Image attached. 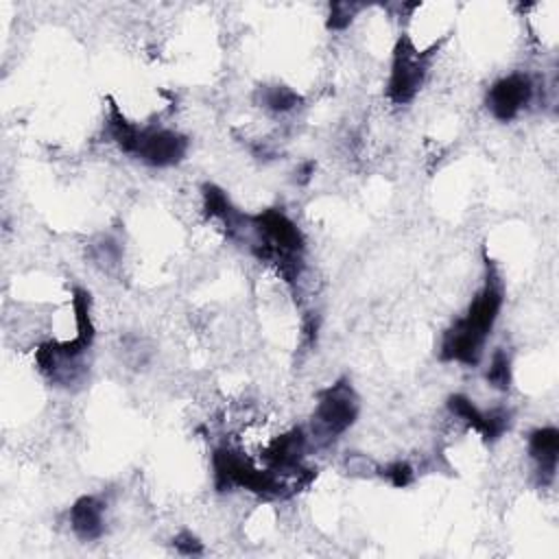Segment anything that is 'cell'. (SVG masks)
<instances>
[{
	"mask_svg": "<svg viewBox=\"0 0 559 559\" xmlns=\"http://www.w3.org/2000/svg\"><path fill=\"white\" fill-rule=\"evenodd\" d=\"M502 282L493 264L487 262V280L483 288L476 293L472 304L467 306L465 314L459 317L441 338L439 356L441 360L461 362V365H476L483 356L485 341L491 334L500 308H502Z\"/></svg>",
	"mask_w": 559,
	"mask_h": 559,
	"instance_id": "1",
	"label": "cell"
},
{
	"mask_svg": "<svg viewBox=\"0 0 559 559\" xmlns=\"http://www.w3.org/2000/svg\"><path fill=\"white\" fill-rule=\"evenodd\" d=\"M242 242L258 260L273 264L288 284L301 275L306 240L282 210H264L249 216V229Z\"/></svg>",
	"mask_w": 559,
	"mask_h": 559,
	"instance_id": "2",
	"label": "cell"
},
{
	"mask_svg": "<svg viewBox=\"0 0 559 559\" xmlns=\"http://www.w3.org/2000/svg\"><path fill=\"white\" fill-rule=\"evenodd\" d=\"M214 487L218 491L247 489L262 498H280L286 493L284 476L271 472L269 467H255L245 454L234 448H218L212 454Z\"/></svg>",
	"mask_w": 559,
	"mask_h": 559,
	"instance_id": "3",
	"label": "cell"
},
{
	"mask_svg": "<svg viewBox=\"0 0 559 559\" xmlns=\"http://www.w3.org/2000/svg\"><path fill=\"white\" fill-rule=\"evenodd\" d=\"M358 395L347 378L336 380L319 393L312 419L310 435L317 443L330 445L343 432H347L358 417Z\"/></svg>",
	"mask_w": 559,
	"mask_h": 559,
	"instance_id": "4",
	"label": "cell"
},
{
	"mask_svg": "<svg viewBox=\"0 0 559 559\" xmlns=\"http://www.w3.org/2000/svg\"><path fill=\"white\" fill-rule=\"evenodd\" d=\"M432 50L415 48V44L406 35L397 39L393 48L391 74L386 81V98L393 105H408L417 96L428 76L430 59L435 55Z\"/></svg>",
	"mask_w": 559,
	"mask_h": 559,
	"instance_id": "5",
	"label": "cell"
},
{
	"mask_svg": "<svg viewBox=\"0 0 559 559\" xmlns=\"http://www.w3.org/2000/svg\"><path fill=\"white\" fill-rule=\"evenodd\" d=\"M188 153V138L164 127H138L129 155L153 168L179 164Z\"/></svg>",
	"mask_w": 559,
	"mask_h": 559,
	"instance_id": "6",
	"label": "cell"
},
{
	"mask_svg": "<svg viewBox=\"0 0 559 559\" xmlns=\"http://www.w3.org/2000/svg\"><path fill=\"white\" fill-rule=\"evenodd\" d=\"M533 94H535L533 79L524 72H513L491 83L485 96V105L496 120L509 122L518 118L520 111L533 100Z\"/></svg>",
	"mask_w": 559,
	"mask_h": 559,
	"instance_id": "7",
	"label": "cell"
},
{
	"mask_svg": "<svg viewBox=\"0 0 559 559\" xmlns=\"http://www.w3.org/2000/svg\"><path fill=\"white\" fill-rule=\"evenodd\" d=\"M448 408L454 417H459L463 424L474 428L487 443L498 441L511 426V413L507 408H491L480 411L467 395L454 393L448 397Z\"/></svg>",
	"mask_w": 559,
	"mask_h": 559,
	"instance_id": "8",
	"label": "cell"
},
{
	"mask_svg": "<svg viewBox=\"0 0 559 559\" xmlns=\"http://www.w3.org/2000/svg\"><path fill=\"white\" fill-rule=\"evenodd\" d=\"M306 443H308L306 432L301 428H293V430L275 437L262 450V461L271 472H275L280 476L301 474V461H304Z\"/></svg>",
	"mask_w": 559,
	"mask_h": 559,
	"instance_id": "9",
	"label": "cell"
},
{
	"mask_svg": "<svg viewBox=\"0 0 559 559\" xmlns=\"http://www.w3.org/2000/svg\"><path fill=\"white\" fill-rule=\"evenodd\" d=\"M557 454H559V430L555 426H544L531 432L528 456L535 463L539 485H550L555 480Z\"/></svg>",
	"mask_w": 559,
	"mask_h": 559,
	"instance_id": "10",
	"label": "cell"
},
{
	"mask_svg": "<svg viewBox=\"0 0 559 559\" xmlns=\"http://www.w3.org/2000/svg\"><path fill=\"white\" fill-rule=\"evenodd\" d=\"M70 526L81 542H94L105 533V502L98 496H81L70 507Z\"/></svg>",
	"mask_w": 559,
	"mask_h": 559,
	"instance_id": "11",
	"label": "cell"
},
{
	"mask_svg": "<svg viewBox=\"0 0 559 559\" xmlns=\"http://www.w3.org/2000/svg\"><path fill=\"white\" fill-rule=\"evenodd\" d=\"M255 98H258L260 107L275 111V114H286L301 105V96L286 85H264L258 90Z\"/></svg>",
	"mask_w": 559,
	"mask_h": 559,
	"instance_id": "12",
	"label": "cell"
},
{
	"mask_svg": "<svg viewBox=\"0 0 559 559\" xmlns=\"http://www.w3.org/2000/svg\"><path fill=\"white\" fill-rule=\"evenodd\" d=\"M485 378L498 391H507L511 386V356L507 354V349H496L491 354Z\"/></svg>",
	"mask_w": 559,
	"mask_h": 559,
	"instance_id": "13",
	"label": "cell"
},
{
	"mask_svg": "<svg viewBox=\"0 0 559 559\" xmlns=\"http://www.w3.org/2000/svg\"><path fill=\"white\" fill-rule=\"evenodd\" d=\"M358 9H360V4H354V2H334V4H330L328 28H332V31L347 28Z\"/></svg>",
	"mask_w": 559,
	"mask_h": 559,
	"instance_id": "14",
	"label": "cell"
},
{
	"mask_svg": "<svg viewBox=\"0 0 559 559\" xmlns=\"http://www.w3.org/2000/svg\"><path fill=\"white\" fill-rule=\"evenodd\" d=\"M382 476H384L393 487H406V485L413 483L415 472H413V467H411L406 461H395V463H391V465H386V467L382 469Z\"/></svg>",
	"mask_w": 559,
	"mask_h": 559,
	"instance_id": "15",
	"label": "cell"
},
{
	"mask_svg": "<svg viewBox=\"0 0 559 559\" xmlns=\"http://www.w3.org/2000/svg\"><path fill=\"white\" fill-rule=\"evenodd\" d=\"M173 546H175V550H177L179 555H188V557L203 552V544H201L199 537H197L194 533H190V531H181L179 535H175Z\"/></svg>",
	"mask_w": 559,
	"mask_h": 559,
	"instance_id": "16",
	"label": "cell"
}]
</instances>
